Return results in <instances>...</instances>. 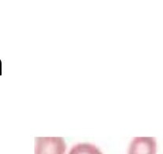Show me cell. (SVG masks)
<instances>
[{
	"label": "cell",
	"instance_id": "obj_2",
	"mask_svg": "<svg viewBox=\"0 0 163 154\" xmlns=\"http://www.w3.org/2000/svg\"><path fill=\"white\" fill-rule=\"evenodd\" d=\"M157 142L154 137H134L129 145L128 154H156Z\"/></svg>",
	"mask_w": 163,
	"mask_h": 154
},
{
	"label": "cell",
	"instance_id": "obj_3",
	"mask_svg": "<svg viewBox=\"0 0 163 154\" xmlns=\"http://www.w3.org/2000/svg\"><path fill=\"white\" fill-rule=\"evenodd\" d=\"M69 154H103L102 152L94 145L88 143L78 144L73 146Z\"/></svg>",
	"mask_w": 163,
	"mask_h": 154
},
{
	"label": "cell",
	"instance_id": "obj_1",
	"mask_svg": "<svg viewBox=\"0 0 163 154\" xmlns=\"http://www.w3.org/2000/svg\"><path fill=\"white\" fill-rule=\"evenodd\" d=\"M66 143L62 137H36L34 154H65Z\"/></svg>",
	"mask_w": 163,
	"mask_h": 154
}]
</instances>
